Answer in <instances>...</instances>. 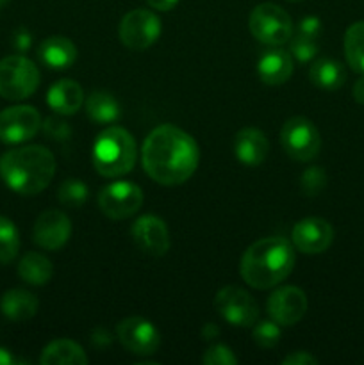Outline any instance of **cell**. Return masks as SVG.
<instances>
[{
    "instance_id": "cell-20",
    "label": "cell",
    "mask_w": 364,
    "mask_h": 365,
    "mask_svg": "<svg viewBox=\"0 0 364 365\" xmlns=\"http://www.w3.org/2000/svg\"><path fill=\"white\" fill-rule=\"evenodd\" d=\"M38 57L52 70H66L77 61V46L64 36H50L39 43Z\"/></svg>"
},
{
    "instance_id": "cell-36",
    "label": "cell",
    "mask_w": 364,
    "mask_h": 365,
    "mask_svg": "<svg viewBox=\"0 0 364 365\" xmlns=\"http://www.w3.org/2000/svg\"><path fill=\"white\" fill-rule=\"evenodd\" d=\"M152 9L156 11H171L178 4V0H146Z\"/></svg>"
},
{
    "instance_id": "cell-23",
    "label": "cell",
    "mask_w": 364,
    "mask_h": 365,
    "mask_svg": "<svg viewBox=\"0 0 364 365\" xmlns=\"http://www.w3.org/2000/svg\"><path fill=\"white\" fill-rule=\"evenodd\" d=\"M18 274L25 284L39 287L52 280L54 266L41 253L29 252L27 255L21 257L20 264H18Z\"/></svg>"
},
{
    "instance_id": "cell-6",
    "label": "cell",
    "mask_w": 364,
    "mask_h": 365,
    "mask_svg": "<svg viewBox=\"0 0 364 365\" xmlns=\"http://www.w3.org/2000/svg\"><path fill=\"white\" fill-rule=\"evenodd\" d=\"M250 34L268 46H280L293 38V20L280 6L259 4L248 16Z\"/></svg>"
},
{
    "instance_id": "cell-7",
    "label": "cell",
    "mask_w": 364,
    "mask_h": 365,
    "mask_svg": "<svg viewBox=\"0 0 364 365\" xmlns=\"http://www.w3.org/2000/svg\"><path fill=\"white\" fill-rule=\"evenodd\" d=\"M280 145L291 159L309 163L316 159L321 148V135L316 125L303 116H293L282 125Z\"/></svg>"
},
{
    "instance_id": "cell-11",
    "label": "cell",
    "mask_w": 364,
    "mask_h": 365,
    "mask_svg": "<svg viewBox=\"0 0 364 365\" xmlns=\"http://www.w3.org/2000/svg\"><path fill=\"white\" fill-rule=\"evenodd\" d=\"M41 114L32 106H13L0 110V141L21 145L41 128Z\"/></svg>"
},
{
    "instance_id": "cell-25",
    "label": "cell",
    "mask_w": 364,
    "mask_h": 365,
    "mask_svg": "<svg viewBox=\"0 0 364 365\" xmlns=\"http://www.w3.org/2000/svg\"><path fill=\"white\" fill-rule=\"evenodd\" d=\"M86 113L91 121L98 125H111L120 118V103L111 93L95 91L86 100Z\"/></svg>"
},
{
    "instance_id": "cell-27",
    "label": "cell",
    "mask_w": 364,
    "mask_h": 365,
    "mask_svg": "<svg viewBox=\"0 0 364 365\" xmlns=\"http://www.w3.org/2000/svg\"><path fill=\"white\" fill-rule=\"evenodd\" d=\"M20 252V234L14 223L0 216V264H9Z\"/></svg>"
},
{
    "instance_id": "cell-12",
    "label": "cell",
    "mask_w": 364,
    "mask_h": 365,
    "mask_svg": "<svg viewBox=\"0 0 364 365\" xmlns=\"http://www.w3.org/2000/svg\"><path fill=\"white\" fill-rule=\"evenodd\" d=\"M116 337L127 351L139 356H148L159 349L161 335L148 319L139 316L127 317L116 327Z\"/></svg>"
},
{
    "instance_id": "cell-32",
    "label": "cell",
    "mask_w": 364,
    "mask_h": 365,
    "mask_svg": "<svg viewBox=\"0 0 364 365\" xmlns=\"http://www.w3.org/2000/svg\"><path fill=\"white\" fill-rule=\"evenodd\" d=\"M202 362L206 365H236L238 364V356L232 353V349L225 344L211 346L206 349L202 356Z\"/></svg>"
},
{
    "instance_id": "cell-10",
    "label": "cell",
    "mask_w": 364,
    "mask_h": 365,
    "mask_svg": "<svg viewBox=\"0 0 364 365\" xmlns=\"http://www.w3.org/2000/svg\"><path fill=\"white\" fill-rule=\"evenodd\" d=\"M143 205V191L134 182L118 180L98 192V207L109 220L120 221L134 216Z\"/></svg>"
},
{
    "instance_id": "cell-1",
    "label": "cell",
    "mask_w": 364,
    "mask_h": 365,
    "mask_svg": "<svg viewBox=\"0 0 364 365\" xmlns=\"http://www.w3.org/2000/svg\"><path fill=\"white\" fill-rule=\"evenodd\" d=\"M200 148L195 139L175 125H159L146 135L141 148L145 173L161 185L184 184L198 168Z\"/></svg>"
},
{
    "instance_id": "cell-15",
    "label": "cell",
    "mask_w": 364,
    "mask_h": 365,
    "mask_svg": "<svg viewBox=\"0 0 364 365\" xmlns=\"http://www.w3.org/2000/svg\"><path fill=\"white\" fill-rule=\"evenodd\" d=\"M132 239L143 253L150 257H163L170 250V230L161 217L145 214L134 221L131 228Z\"/></svg>"
},
{
    "instance_id": "cell-24",
    "label": "cell",
    "mask_w": 364,
    "mask_h": 365,
    "mask_svg": "<svg viewBox=\"0 0 364 365\" xmlns=\"http://www.w3.org/2000/svg\"><path fill=\"white\" fill-rule=\"evenodd\" d=\"M309 78L316 88L325 91H335L346 81V70L334 59H318L309 70Z\"/></svg>"
},
{
    "instance_id": "cell-33",
    "label": "cell",
    "mask_w": 364,
    "mask_h": 365,
    "mask_svg": "<svg viewBox=\"0 0 364 365\" xmlns=\"http://www.w3.org/2000/svg\"><path fill=\"white\" fill-rule=\"evenodd\" d=\"M43 132L49 139H54V141H66L71 135V128L66 121H63L61 118L50 116L46 118L45 123L41 125Z\"/></svg>"
},
{
    "instance_id": "cell-9",
    "label": "cell",
    "mask_w": 364,
    "mask_h": 365,
    "mask_svg": "<svg viewBox=\"0 0 364 365\" xmlns=\"http://www.w3.org/2000/svg\"><path fill=\"white\" fill-rule=\"evenodd\" d=\"M214 309L220 314L221 319H225L232 327L250 328L259 319V307L256 299L245 289L236 287V285H227L216 292Z\"/></svg>"
},
{
    "instance_id": "cell-17",
    "label": "cell",
    "mask_w": 364,
    "mask_h": 365,
    "mask_svg": "<svg viewBox=\"0 0 364 365\" xmlns=\"http://www.w3.org/2000/svg\"><path fill=\"white\" fill-rule=\"evenodd\" d=\"M270 152V141L266 134L256 127H246L236 134L234 155L241 164L256 168L266 160Z\"/></svg>"
},
{
    "instance_id": "cell-28",
    "label": "cell",
    "mask_w": 364,
    "mask_h": 365,
    "mask_svg": "<svg viewBox=\"0 0 364 365\" xmlns=\"http://www.w3.org/2000/svg\"><path fill=\"white\" fill-rule=\"evenodd\" d=\"M88 185L82 180H79V178H68V180H64L63 184L59 185V191H57L59 202L63 203L64 207H74V209L84 205V203L88 202Z\"/></svg>"
},
{
    "instance_id": "cell-4",
    "label": "cell",
    "mask_w": 364,
    "mask_h": 365,
    "mask_svg": "<svg viewBox=\"0 0 364 365\" xmlns=\"http://www.w3.org/2000/svg\"><path fill=\"white\" fill-rule=\"evenodd\" d=\"M138 160V145L128 130L109 127L93 143V166L106 178H118L131 173Z\"/></svg>"
},
{
    "instance_id": "cell-21",
    "label": "cell",
    "mask_w": 364,
    "mask_h": 365,
    "mask_svg": "<svg viewBox=\"0 0 364 365\" xmlns=\"http://www.w3.org/2000/svg\"><path fill=\"white\" fill-rule=\"evenodd\" d=\"M38 298L25 289H11V291L4 292L2 299H0L2 314L14 323L32 319L38 312Z\"/></svg>"
},
{
    "instance_id": "cell-16",
    "label": "cell",
    "mask_w": 364,
    "mask_h": 365,
    "mask_svg": "<svg viewBox=\"0 0 364 365\" xmlns=\"http://www.w3.org/2000/svg\"><path fill=\"white\" fill-rule=\"evenodd\" d=\"M71 235V221L64 212L57 209H49L38 216L32 230L34 242L43 250L56 252L61 250Z\"/></svg>"
},
{
    "instance_id": "cell-41",
    "label": "cell",
    "mask_w": 364,
    "mask_h": 365,
    "mask_svg": "<svg viewBox=\"0 0 364 365\" xmlns=\"http://www.w3.org/2000/svg\"><path fill=\"white\" fill-rule=\"evenodd\" d=\"M291 2H298V0H291Z\"/></svg>"
},
{
    "instance_id": "cell-35",
    "label": "cell",
    "mask_w": 364,
    "mask_h": 365,
    "mask_svg": "<svg viewBox=\"0 0 364 365\" xmlns=\"http://www.w3.org/2000/svg\"><path fill=\"white\" fill-rule=\"evenodd\" d=\"M320 360L307 351H295L282 360V365H318Z\"/></svg>"
},
{
    "instance_id": "cell-22",
    "label": "cell",
    "mask_w": 364,
    "mask_h": 365,
    "mask_svg": "<svg viewBox=\"0 0 364 365\" xmlns=\"http://www.w3.org/2000/svg\"><path fill=\"white\" fill-rule=\"evenodd\" d=\"M89 359L84 349L70 339L52 341L39 356L41 365H88Z\"/></svg>"
},
{
    "instance_id": "cell-31",
    "label": "cell",
    "mask_w": 364,
    "mask_h": 365,
    "mask_svg": "<svg viewBox=\"0 0 364 365\" xmlns=\"http://www.w3.org/2000/svg\"><path fill=\"white\" fill-rule=\"evenodd\" d=\"M318 53V43L314 38H307V36L298 34L293 38L291 41V56L300 63H307L313 59Z\"/></svg>"
},
{
    "instance_id": "cell-3",
    "label": "cell",
    "mask_w": 364,
    "mask_h": 365,
    "mask_svg": "<svg viewBox=\"0 0 364 365\" xmlns=\"http://www.w3.org/2000/svg\"><path fill=\"white\" fill-rule=\"evenodd\" d=\"M56 175V157L41 145H29L4 153L0 177L11 191L34 196L45 191Z\"/></svg>"
},
{
    "instance_id": "cell-34",
    "label": "cell",
    "mask_w": 364,
    "mask_h": 365,
    "mask_svg": "<svg viewBox=\"0 0 364 365\" xmlns=\"http://www.w3.org/2000/svg\"><path fill=\"white\" fill-rule=\"evenodd\" d=\"M321 32V21L318 16H305L298 25V34L307 36V38L316 39Z\"/></svg>"
},
{
    "instance_id": "cell-39",
    "label": "cell",
    "mask_w": 364,
    "mask_h": 365,
    "mask_svg": "<svg viewBox=\"0 0 364 365\" xmlns=\"http://www.w3.org/2000/svg\"><path fill=\"white\" fill-rule=\"evenodd\" d=\"M13 364H14V359L9 353V349L0 348V365H13Z\"/></svg>"
},
{
    "instance_id": "cell-18",
    "label": "cell",
    "mask_w": 364,
    "mask_h": 365,
    "mask_svg": "<svg viewBox=\"0 0 364 365\" xmlns=\"http://www.w3.org/2000/svg\"><path fill=\"white\" fill-rule=\"evenodd\" d=\"M46 103L54 113L61 114V116H71V114L79 113L84 103V89L79 82L71 81V78H63L49 89Z\"/></svg>"
},
{
    "instance_id": "cell-8",
    "label": "cell",
    "mask_w": 364,
    "mask_h": 365,
    "mask_svg": "<svg viewBox=\"0 0 364 365\" xmlns=\"http://www.w3.org/2000/svg\"><path fill=\"white\" fill-rule=\"evenodd\" d=\"M121 45L128 50L141 52L150 48L161 36V20L153 11L132 9L121 18L118 27Z\"/></svg>"
},
{
    "instance_id": "cell-38",
    "label": "cell",
    "mask_w": 364,
    "mask_h": 365,
    "mask_svg": "<svg viewBox=\"0 0 364 365\" xmlns=\"http://www.w3.org/2000/svg\"><path fill=\"white\" fill-rule=\"evenodd\" d=\"M218 335H220V328H218L214 323H207L206 327L202 328L203 341H213V339H216Z\"/></svg>"
},
{
    "instance_id": "cell-14",
    "label": "cell",
    "mask_w": 364,
    "mask_h": 365,
    "mask_svg": "<svg viewBox=\"0 0 364 365\" xmlns=\"http://www.w3.org/2000/svg\"><path fill=\"white\" fill-rule=\"evenodd\" d=\"M334 241V228L321 217H303L293 227L291 242L305 255H320L327 252Z\"/></svg>"
},
{
    "instance_id": "cell-26",
    "label": "cell",
    "mask_w": 364,
    "mask_h": 365,
    "mask_svg": "<svg viewBox=\"0 0 364 365\" xmlns=\"http://www.w3.org/2000/svg\"><path fill=\"white\" fill-rule=\"evenodd\" d=\"M343 46L348 66L364 75V21H355L346 29Z\"/></svg>"
},
{
    "instance_id": "cell-37",
    "label": "cell",
    "mask_w": 364,
    "mask_h": 365,
    "mask_svg": "<svg viewBox=\"0 0 364 365\" xmlns=\"http://www.w3.org/2000/svg\"><path fill=\"white\" fill-rule=\"evenodd\" d=\"M352 95L357 103L364 106V75L359 78V81H355V84H353V89H352Z\"/></svg>"
},
{
    "instance_id": "cell-40",
    "label": "cell",
    "mask_w": 364,
    "mask_h": 365,
    "mask_svg": "<svg viewBox=\"0 0 364 365\" xmlns=\"http://www.w3.org/2000/svg\"><path fill=\"white\" fill-rule=\"evenodd\" d=\"M11 0H0V7H4V6H7V4H9Z\"/></svg>"
},
{
    "instance_id": "cell-13",
    "label": "cell",
    "mask_w": 364,
    "mask_h": 365,
    "mask_svg": "<svg viewBox=\"0 0 364 365\" xmlns=\"http://www.w3.org/2000/svg\"><path fill=\"white\" fill-rule=\"evenodd\" d=\"M307 307H309V302H307L305 292L295 285L277 289L271 292L266 302L268 316L280 327H293L300 323L305 316Z\"/></svg>"
},
{
    "instance_id": "cell-2",
    "label": "cell",
    "mask_w": 364,
    "mask_h": 365,
    "mask_svg": "<svg viewBox=\"0 0 364 365\" xmlns=\"http://www.w3.org/2000/svg\"><path fill=\"white\" fill-rule=\"evenodd\" d=\"M295 248L284 237H264L243 253L239 273L246 285L266 291L291 274L295 267Z\"/></svg>"
},
{
    "instance_id": "cell-29",
    "label": "cell",
    "mask_w": 364,
    "mask_h": 365,
    "mask_svg": "<svg viewBox=\"0 0 364 365\" xmlns=\"http://www.w3.org/2000/svg\"><path fill=\"white\" fill-rule=\"evenodd\" d=\"M252 339L259 348H275L278 344V341H280V324L275 323L273 319L256 323L253 324Z\"/></svg>"
},
{
    "instance_id": "cell-30",
    "label": "cell",
    "mask_w": 364,
    "mask_h": 365,
    "mask_svg": "<svg viewBox=\"0 0 364 365\" xmlns=\"http://www.w3.org/2000/svg\"><path fill=\"white\" fill-rule=\"evenodd\" d=\"M327 187V173L323 168L310 166L303 171L300 178V189L305 196H318Z\"/></svg>"
},
{
    "instance_id": "cell-5",
    "label": "cell",
    "mask_w": 364,
    "mask_h": 365,
    "mask_svg": "<svg viewBox=\"0 0 364 365\" xmlns=\"http://www.w3.org/2000/svg\"><path fill=\"white\" fill-rule=\"evenodd\" d=\"M39 70L25 56L0 59V96L11 102L29 98L39 88Z\"/></svg>"
},
{
    "instance_id": "cell-19",
    "label": "cell",
    "mask_w": 364,
    "mask_h": 365,
    "mask_svg": "<svg viewBox=\"0 0 364 365\" xmlns=\"http://www.w3.org/2000/svg\"><path fill=\"white\" fill-rule=\"evenodd\" d=\"M293 56L280 48L268 50L257 63V75L268 86H280L293 75Z\"/></svg>"
}]
</instances>
